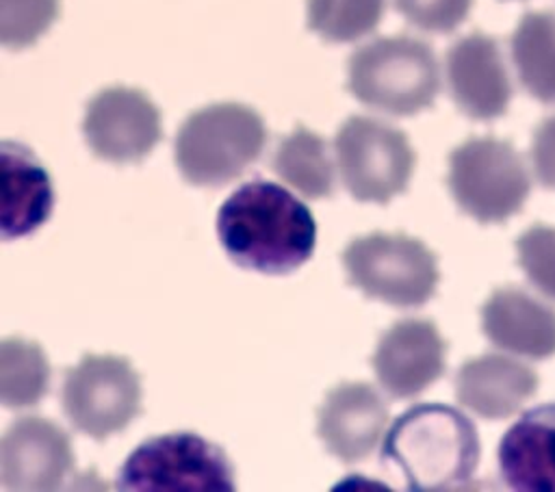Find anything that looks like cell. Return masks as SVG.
I'll list each match as a JSON object with an SVG mask.
<instances>
[{"mask_svg":"<svg viewBox=\"0 0 555 492\" xmlns=\"http://www.w3.org/2000/svg\"><path fill=\"white\" fill-rule=\"evenodd\" d=\"M217 236L238 267L286 275L312 256L317 221L310 208L284 186L251 180L221 204Z\"/></svg>","mask_w":555,"mask_h":492,"instance_id":"obj_1","label":"cell"},{"mask_svg":"<svg viewBox=\"0 0 555 492\" xmlns=\"http://www.w3.org/2000/svg\"><path fill=\"white\" fill-rule=\"evenodd\" d=\"M379 462L395 468L408 490L460 488L479 464V436L460 410L447 403H416L395 418Z\"/></svg>","mask_w":555,"mask_h":492,"instance_id":"obj_2","label":"cell"},{"mask_svg":"<svg viewBox=\"0 0 555 492\" xmlns=\"http://www.w3.org/2000/svg\"><path fill=\"white\" fill-rule=\"evenodd\" d=\"M267 145L262 117L236 102L191 113L176 134V165L195 186H223L254 165Z\"/></svg>","mask_w":555,"mask_h":492,"instance_id":"obj_3","label":"cell"},{"mask_svg":"<svg viewBox=\"0 0 555 492\" xmlns=\"http://www.w3.org/2000/svg\"><path fill=\"white\" fill-rule=\"evenodd\" d=\"M347 85L362 104L408 117L431 106L440 69L425 41L408 35L379 37L351 54Z\"/></svg>","mask_w":555,"mask_h":492,"instance_id":"obj_4","label":"cell"},{"mask_svg":"<svg viewBox=\"0 0 555 492\" xmlns=\"http://www.w3.org/2000/svg\"><path fill=\"white\" fill-rule=\"evenodd\" d=\"M119 490L130 492H230L234 468L228 455L189 431L165 433L139 444L124 462Z\"/></svg>","mask_w":555,"mask_h":492,"instance_id":"obj_5","label":"cell"},{"mask_svg":"<svg viewBox=\"0 0 555 492\" xmlns=\"http://www.w3.org/2000/svg\"><path fill=\"white\" fill-rule=\"evenodd\" d=\"M343 264L366 297L397 308L427 303L440 277L434 251L408 234L358 236L343 251Z\"/></svg>","mask_w":555,"mask_h":492,"instance_id":"obj_6","label":"cell"},{"mask_svg":"<svg viewBox=\"0 0 555 492\" xmlns=\"http://www.w3.org/2000/svg\"><path fill=\"white\" fill-rule=\"evenodd\" d=\"M529 186L525 163L507 141L468 139L449 156L451 195L479 223H501L516 215Z\"/></svg>","mask_w":555,"mask_h":492,"instance_id":"obj_7","label":"cell"},{"mask_svg":"<svg viewBox=\"0 0 555 492\" xmlns=\"http://www.w3.org/2000/svg\"><path fill=\"white\" fill-rule=\"evenodd\" d=\"M334 147L343 184L353 199L388 204L408 189L414 152L401 130L353 115L338 128Z\"/></svg>","mask_w":555,"mask_h":492,"instance_id":"obj_8","label":"cell"},{"mask_svg":"<svg viewBox=\"0 0 555 492\" xmlns=\"http://www.w3.org/2000/svg\"><path fill=\"white\" fill-rule=\"evenodd\" d=\"M61 405L78 431L104 440L141 412V379L126 358L87 353L65 373Z\"/></svg>","mask_w":555,"mask_h":492,"instance_id":"obj_9","label":"cell"},{"mask_svg":"<svg viewBox=\"0 0 555 492\" xmlns=\"http://www.w3.org/2000/svg\"><path fill=\"white\" fill-rule=\"evenodd\" d=\"M82 132L98 158L139 163L163 137L160 111L139 89L108 87L91 98Z\"/></svg>","mask_w":555,"mask_h":492,"instance_id":"obj_10","label":"cell"},{"mask_svg":"<svg viewBox=\"0 0 555 492\" xmlns=\"http://www.w3.org/2000/svg\"><path fill=\"white\" fill-rule=\"evenodd\" d=\"M74 470L69 436L52 420L22 416L0 440V481L7 490H56Z\"/></svg>","mask_w":555,"mask_h":492,"instance_id":"obj_11","label":"cell"},{"mask_svg":"<svg viewBox=\"0 0 555 492\" xmlns=\"http://www.w3.org/2000/svg\"><path fill=\"white\" fill-rule=\"evenodd\" d=\"M447 342L427 319L392 323L371 358L379 386L392 399H412L444 373Z\"/></svg>","mask_w":555,"mask_h":492,"instance_id":"obj_12","label":"cell"},{"mask_svg":"<svg viewBox=\"0 0 555 492\" xmlns=\"http://www.w3.org/2000/svg\"><path fill=\"white\" fill-rule=\"evenodd\" d=\"M388 423V405L366 381L334 386L319 412L317 433L325 449L345 464H356L373 453Z\"/></svg>","mask_w":555,"mask_h":492,"instance_id":"obj_13","label":"cell"},{"mask_svg":"<svg viewBox=\"0 0 555 492\" xmlns=\"http://www.w3.org/2000/svg\"><path fill=\"white\" fill-rule=\"evenodd\" d=\"M447 78L457 108L470 119L490 121L507 111L512 85L492 37L473 33L447 52Z\"/></svg>","mask_w":555,"mask_h":492,"instance_id":"obj_14","label":"cell"},{"mask_svg":"<svg viewBox=\"0 0 555 492\" xmlns=\"http://www.w3.org/2000/svg\"><path fill=\"white\" fill-rule=\"evenodd\" d=\"M499 470L512 490L555 492V401L525 412L507 429Z\"/></svg>","mask_w":555,"mask_h":492,"instance_id":"obj_15","label":"cell"},{"mask_svg":"<svg viewBox=\"0 0 555 492\" xmlns=\"http://www.w3.org/2000/svg\"><path fill=\"white\" fill-rule=\"evenodd\" d=\"M538 388V375L527 364L499 353L464 362L455 375L457 401L481 418H507Z\"/></svg>","mask_w":555,"mask_h":492,"instance_id":"obj_16","label":"cell"},{"mask_svg":"<svg viewBox=\"0 0 555 492\" xmlns=\"http://www.w3.org/2000/svg\"><path fill=\"white\" fill-rule=\"evenodd\" d=\"M481 329L492 345L527 355L555 353V310L520 288H499L481 308Z\"/></svg>","mask_w":555,"mask_h":492,"instance_id":"obj_17","label":"cell"},{"mask_svg":"<svg viewBox=\"0 0 555 492\" xmlns=\"http://www.w3.org/2000/svg\"><path fill=\"white\" fill-rule=\"evenodd\" d=\"M2 238H20L37 230L50 215L54 191L48 171L28 147L2 143Z\"/></svg>","mask_w":555,"mask_h":492,"instance_id":"obj_18","label":"cell"},{"mask_svg":"<svg viewBox=\"0 0 555 492\" xmlns=\"http://www.w3.org/2000/svg\"><path fill=\"white\" fill-rule=\"evenodd\" d=\"M512 59L522 87L535 100L555 104V13L522 15L512 35Z\"/></svg>","mask_w":555,"mask_h":492,"instance_id":"obj_19","label":"cell"},{"mask_svg":"<svg viewBox=\"0 0 555 492\" xmlns=\"http://www.w3.org/2000/svg\"><path fill=\"white\" fill-rule=\"evenodd\" d=\"M271 165L286 184L308 199H321L334 193V165L327 143L304 126H297L280 141Z\"/></svg>","mask_w":555,"mask_h":492,"instance_id":"obj_20","label":"cell"},{"mask_svg":"<svg viewBox=\"0 0 555 492\" xmlns=\"http://www.w3.org/2000/svg\"><path fill=\"white\" fill-rule=\"evenodd\" d=\"M50 386V364L37 342L7 338L0 345V401L22 410L37 405Z\"/></svg>","mask_w":555,"mask_h":492,"instance_id":"obj_21","label":"cell"},{"mask_svg":"<svg viewBox=\"0 0 555 492\" xmlns=\"http://www.w3.org/2000/svg\"><path fill=\"white\" fill-rule=\"evenodd\" d=\"M384 0H308V26L325 41H356L379 24Z\"/></svg>","mask_w":555,"mask_h":492,"instance_id":"obj_22","label":"cell"},{"mask_svg":"<svg viewBox=\"0 0 555 492\" xmlns=\"http://www.w3.org/2000/svg\"><path fill=\"white\" fill-rule=\"evenodd\" d=\"M61 0H0V41L11 50L35 43L59 17Z\"/></svg>","mask_w":555,"mask_h":492,"instance_id":"obj_23","label":"cell"},{"mask_svg":"<svg viewBox=\"0 0 555 492\" xmlns=\"http://www.w3.org/2000/svg\"><path fill=\"white\" fill-rule=\"evenodd\" d=\"M518 262L529 282L555 299V228L533 225L516 241Z\"/></svg>","mask_w":555,"mask_h":492,"instance_id":"obj_24","label":"cell"},{"mask_svg":"<svg viewBox=\"0 0 555 492\" xmlns=\"http://www.w3.org/2000/svg\"><path fill=\"white\" fill-rule=\"evenodd\" d=\"M395 7L421 30L451 33L466 20L473 0H395Z\"/></svg>","mask_w":555,"mask_h":492,"instance_id":"obj_25","label":"cell"},{"mask_svg":"<svg viewBox=\"0 0 555 492\" xmlns=\"http://www.w3.org/2000/svg\"><path fill=\"white\" fill-rule=\"evenodd\" d=\"M531 163L538 180L555 189V117L544 119L533 134L531 145Z\"/></svg>","mask_w":555,"mask_h":492,"instance_id":"obj_26","label":"cell"}]
</instances>
